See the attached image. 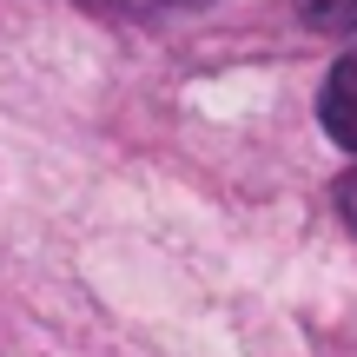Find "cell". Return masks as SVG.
Returning <instances> with one entry per match:
<instances>
[{
    "mask_svg": "<svg viewBox=\"0 0 357 357\" xmlns=\"http://www.w3.org/2000/svg\"><path fill=\"white\" fill-rule=\"evenodd\" d=\"M318 119H324V132H331L337 146L357 153V33H351V47L337 53L331 79H324V93H318Z\"/></svg>",
    "mask_w": 357,
    "mask_h": 357,
    "instance_id": "6da1fadb",
    "label": "cell"
},
{
    "mask_svg": "<svg viewBox=\"0 0 357 357\" xmlns=\"http://www.w3.org/2000/svg\"><path fill=\"white\" fill-rule=\"evenodd\" d=\"M298 13H305V26H318V33H357V0H298Z\"/></svg>",
    "mask_w": 357,
    "mask_h": 357,
    "instance_id": "7a4b0ae2",
    "label": "cell"
},
{
    "mask_svg": "<svg viewBox=\"0 0 357 357\" xmlns=\"http://www.w3.org/2000/svg\"><path fill=\"white\" fill-rule=\"evenodd\" d=\"M337 212H344V225L357 231V166H351L344 178H337Z\"/></svg>",
    "mask_w": 357,
    "mask_h": 357,
    "instance_id": "3957f363",
    "label": "cell"
}]
</instances>
